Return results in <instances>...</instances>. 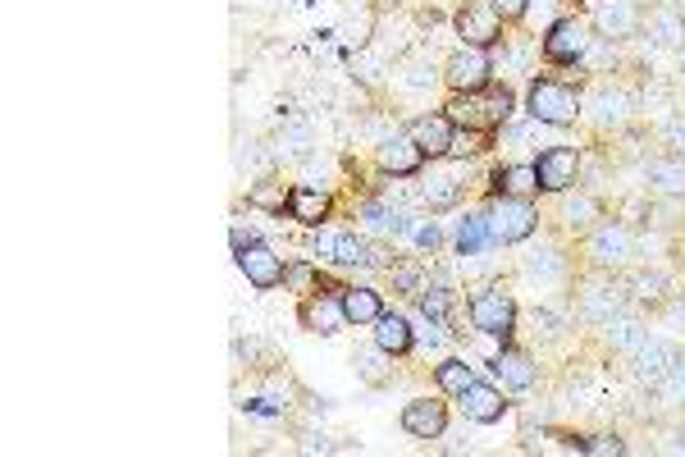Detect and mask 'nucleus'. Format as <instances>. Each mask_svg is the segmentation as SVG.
Returning a JSON list of instances; mask_svg holds the SVG:
<instances>
[{
	"label": "nucleus",
	"mask_w": 685,
	"mask_h": 457,
	"mask_svg": "<svg viewBox=\"0 0 685 457\" xmlns=\"http://www.w3.org/2000/svg\"><path fill=\"white\" fill-rule=\"evenodd\" d=\"M512 115V92L507 87H475V92H453L448 101V119L457 128H475V134H490V128L507 124Z\"/></svg>",
	"instance_id": "obj_1"
},
{
	"label": "nucleus",
	"mask_w": 685,
	"mask_h": 457,
	"mask_svg": "<svg viewBox=\"0 0 685 457\" xmlns=\"http://www.w3.org/2000/svg\"><path fill=\"white\" fill-rule=\"evenodd\" d=\"M525 105H530V115H535L540 124H554V128H567V124L581 119V97H576V87H567V82H558V78L530 82Z\"/></svg>",
	"instance_id": "obj_2"
},
{
	"label": "nucleus",
	"mask_w": 685,
	"mask_h": 457,
	"mask_svg": "<svg viewBox=\"0 0 685 457\" xmlns=\"http://www.w3.org/2000/svg\"><path fill=\"white\" fill-rule=\"evenodd\" d=\"M535 206L530 198H494L484 211V229H490V243H521V238L535 233Z\"/></svg>",
	"instance_id": "obj_3"
},
{
	"label": "nucleus",
	"mask_w": 685,
	"mask_h": 457,
	"mask_svg": "<svg viewBox=\"0 0 685 457\" xmlns=\"http://www.w3.org/2000/svg\"><path fill=\"white\" fill-rule=\"evenodd\" d=\"M589 24L599 37L622 41L645 28V14H639V0H589Z\"/></svg>",
	"instance_id": "obj_4"
},
{
	"label": "nucleus",
	"mask_w": 685,
	"mask_h": 457,
	"mask_svg": "<svg viewBox=\"0 0 685 457\" xmlns=\"http://www.w3.org/2000/svg\"><path fill=\"white\" fill-rule=\"evenodd\" d=\"M457 33L467 47H480V51H490L503 41V18L494 10V0H467L457 14Z\"/></svg>",
	"instance_id": "obj_5"
},
{
	"label": "nucleus",
	"mask_w": 685,
	"mask_h": 457,
	"mask_svg": "<svg viewBox=\"0 0 685 457\" xmlns=\"http://www.w3.org/2000/svg\"><path fill=\"white\" fill-rule=\"evenodd\" d=\"M490 74H494V60H490V51H480V47H461L444 64V82L453 87V92H475V87H490Z\"/></svg>",
	"instance_id": "obj_6"
},
{
	"label": "nucleus",
	"mask_w": 685,
	"mask_h": 457,
	"mask_svg": "<svg viewBox=\"0 0 685 457\" xmlns=\"http://www.w3.org/2000/svg\"><path fill=\"white\" fill-rule=\"evenodd\" d=\"M471 325L490 339H507L517 330V302L507 293H480L471 302Z\"/></svg>",
	"instance_id": "obj_7"
},
{
	"label": "nucleus",
	"mask_w": 685,
	"mask_h": 457,
	"mask_svg": "<svg viewBox=\"0 0 685 457\" xmlns=\"http://www.w3.org/2000/svg\"><path fill=\"white\" fill-rule=\"evenodd\" d=\"M544 55L554 64H576L589 55V28L581 24V18H558L554 28H548L544 37Z\"/></svg>",
	"instance_id": "obj_8"
},
{
	"label": "nucleus",
	"mask_w": 685,
	"mask_h": 457,
	"mask_svg": "<svg viewBox=\"0 0 685 457\" xmlns=\"http://www.w3.org/2000/svg\"><path fill=\"white\" fill-rule=\"evenodd\" d=\"M535 174H540V188L544 192H567V188H576L581 156L571 147H548V151H540Z\"/></svg>",
	"instance_id": "obj_9"
},
{
	"label": "nucleus",
	"mask_w": 685,
	"mask_h": 457,
	"mask_svg": "<svg viewBox=\"0 0 685 457\" xmlns=\"http://www.w3.org/2000/svg\"><path fill=\"white\" fill-rule=\"evenodd\" d=\"M238 270L248 275V284L256 289H279L283 279H289V270H283V261L265 247V243H248L238 252Z\"/></svg>",
	"instance_id": "obj_10"
},
{
	"label": "nucleus",
	"mask_w": 685,
	"mask_h": 457,
	"mask_svg": "<svg viewBox=\"0 0 685 457\" xmlns=\"http://www.w3.org/2000/svg\"><path fill=\"white\" fill-rule=\"evenodd\" d=\"M302 330L312 334H339L347 325V312H343V297L339 293H312L302 302Z\"/></svg>",
	"instance_id": "obj_11"
},
{
	"label": "nucleus",
	"mask_w": 685,
	"mask_h": 457,
	"mask_svg": "<svg viewBox=\"0 0 685 457\" xmlns=\"http://www.w3.org/2000/svg\"><path fill=\"white\" fill-rule=\"evenodd\" d=\"M403 430L411 440H439L448 430V407L439 398H411L403 407Z\"/></svg>",
	"instance_id": "obj_12"
},
{
	"label": "nucleus",
	"mask_w": 685,
	"mask_h": 457,
	"mask_svg": "<svg viewBox=\"0 0 685 457\" xmlns=\"http://www.w3.org/2000/svg\"><path fill=\"white\" fill-rule=\"evenodd\" d=\"M366 243L357 233H343V229H320L316 233V256L334 261V266H366Z\"/></svg>",
	"instance_id": "obj_13"
},
{
	"label": "nucleus",
	"mask_w": 685,
	"mask_h": 457,
	"mask_svg": "<svg viewBox=\"0 0 685 457\" xmlns=\"http://www.w3.org/2000/svg\"><path fill=\"white\" fill-rule=\"evenodd\" d=\"M461 411H467V417H471L475 426H494V421H503V411H507L503 389L471 380L467 389H461Z\"/></svg>",
	"instance_id": "obj_14"
},
{
	"label": "nucleus",
	"mask_w": 685,
	"mask_h": 457,
	"mask_svg": "<svg viewBox=\"0 0 685 457\" xmlns=\"http://www.w3.org/2000/svg\"><path fill=\"white\" fill-rule=\"evenodd\" d=\"M426 165V151L411 142V134H397L380 147V169L393 174V179H407V174H421Z\"/></svg>",
	"instance_id": "obj_15"
},
{
	"label": "nucleus",
	"mask_w": 685,
	"mask_h": 457,
	"mask_svg": "<svg viewBox=\"0 0 685 457\" xmlns=\"http://www.w3.org/2000/svg\"><path fill=\"white\" fill-rule=\"evenodd\" d=\"M411 142L426 151V156H448V147H453V134H457V124L448 115H421V119H411Z\"/></svg>",
	"instance_id": "obj_16"
},
{
	"label": "nucleus",
	"mask_w": 685,
	"mask_h": 457,
	"mask_svg": "<svg viewBox=\"0 0 685 457\" xmlns=\"http://www.w3.org/2000/svg\"><path fill=\"white\" fill-rule=\"evenodd\" d=\"M490 371L503 389H530L535 384V361H530V353H521V347H503V353L490 361Z\"/></svg>",
	"instance_id": "obj_17"
},
{
	"label": "nucleus",
	"mask_w": 685,
	"mask_h": 457,
	"mask_svg": "<svg viewBox=\"0 0 685 457\" xmlns=\"http://www.w3.org/2000/svg\"><path fill=\"white\" fill-rule=\"evenodd\" d=\"M329 206L334 202L320 188H293V198H289V215L306 229H320V220H329Z\"/></svg>",
	"instance_id": "obj_18"
},
{
	"label": "nucleus",
	"mask_w": 685,
	"mask_h": 457,
	"mask_svg": "<svg viewBox=\"0 0 685 457\" xmlns=\"http://www.w3.org/2000/svg\"><path fill=\"white\" fill-rule=\"evenodd\" d=\"M535 192H540L535 165H503L494 174V198H535Z\"/></svg>",
	"instance_id": "obj_19"
},
{
	"label": "nucleus",
	"mask_w": 685,
	"mask_h": 457,
	"mask_svg": "<svg viewBox=\"0 0 685 457\" xmlns=\"http://www.w3.org/2000/svg\"><path fill=\"white\" fill-rule=\"evenodd\" d=\"M631 233L622 229V225H608V229H599L594 233V243H589V256L599 261V266H622V261L631 256Z\"/></svg>",
	"instance_id": "obj_20"
},
{
	"label": "nucleus",
	"mask_w": 685,
	"mask_h": 457,
	"mask_svg": "<svg viewBox=\"0 0 685 457\" xmlns=\"http://www.w3.org/2000/svg\"><path fill=\"white\" fill-rule=\"evenodd\" d=\"M339 297H343V312H347V325H375L384 316V297L375 293V289H339Z\"/></svg>",
	"instance_id": "obj_21"
},
{
	"label": "nucleus",
	"mask_w": 685,
	"mask_h": 457,
	"mask_svg": "<svg viewBox=\"0 0 685 457\" xmlns=\"http://www.w3.org/2000/svg\"><path fill=\"white\" fill-rule=\"evenodd\" d=\"M375 347H384L389 357H403V353H411V325H407L403 316L384 312L380 320H375Z\"/></svg>",
	"instance_id": "obj_22"
},
{
	"label": "nucleus",
	"mask_w": 685,
	"mask_h": 457,
	"mask_svg": "<svg viewBox=\"0 0 685 457\" xmlns=\"http://www.w3.org/2000/svg\"><path fill=\"white\" fill-rule=\"evenodd\" d=\"M645 33H649L654 41H662V47H672V41L685 37V14L672 10V5H658V10L645 18Z\"/></svg>",
	"instance_id": "obj_23"
},
{
	"label": "nucleus",
	"mask_w": 685,
	"mask_h": 457,
	"mask_svg": "<svg viewBox=\"0 0 685 457\" xmlns=\"http://www.w3.org/2000/svg\"><path fill=\"white\" fill-rule=\"evenodd\" d=\"M461 202V183H457V174H430V183H426V206L430 211H448Z\"/></svg>",
	"instance_id": "obj_24"
},
{
	"label": "nucleus",
	"mask_w": 685,
	"mask_h": 457,
	"mask_svg": "<svg viewBox=\"0 0 685 457\" xmlns=\"http://www.w3.org/2000/svg\"><path fill=\"white\" fill-rule=\"evenodd\" d=\"M434 380H439V389H444V394H457V398H461V389L475 380V371H471V366L461 361V357H448V361L434 371Z\"/></svg>",
	"instance_id": "obj_25"
},
{
	"label": "nucleus",
	"mask_w": 685,
	"mask_h": 457,
	"mask_svg": "<svg viewBox=\"0 0 685 457\" xmlns=\"http://www.w3.org/2000/svg\"><path fill=\"white\" fill-rule=\"evenodd\" d=\"M562 215H567V225H571V229H585V225L599 220V202H594V198H567Z\"/></svg>",
	"instance_id": "obj_26"
},
{
	"label": "nucleus",
	"mask_w": 685,
	"mask_h": 457,
	"mask_svg": "<svg viewBox=\"0 0 685 457\" xmlns=\"http://www.w3.org/2000/svg\"><path fill=\"white\" fill-rule=\"evenodd\" d=\"M654 179H658V188H668V192H685V165L658 161V165H654Z\"/></svg>",
	"instance_id": "obj_27"
},
{
	"label": "nucleus",
	"mask_w": 685,
	"mask_h": 457,
	"mask_svg": "<svg viewBox=\"0 0 685 457\" xmlns=\"http://www.w3.org/2000/svg\"><path fill=\"white\" fill-rule=\"evenodd\" d=\"M475 151H484V134H475V128H457L448 156H475Z\"/></svg>",
	"instance_id": "obj_28"
},
{
	"label": "nucleus",
	"mask_w": 685,
	"mask_h": 457,
	"mask_svg": "<svg viewBox=\"0 0 685 457\" xmlns=\"http://www.w3.org/2000/svg\"><path fill=\"white\" fill-rule=\"evenodd\" d=\"M480 243H490L484 215H480V220H471V225H461V233H457V247H461V252H480Z\"/></svg>",
	"instance_id": "obj_29"
},
{
	"label": "nucleus",
	"mask_w": 685,
	"mask_h": 457,
	"mask_svg": "<svg viewBox=\"0 0 685 457\" xmlns=\"http://www.w3.org/2000/svg\"><path fill=\"white\" fill-rule=\"evenodd\" d=\"M289 198H293V192L265 188V183H261V188H252V198H248V202H252V206H265V211H283V202H289Z\"/></svg>",
	"instance_id": "obj_30"
},
{
	"label": "nucleus",
	"mask_w": 685,
	"mask_h": 457,
	"mask_svg": "<svg viewBox=\"0 0 685 457\" xmlns=\"http://www.w3.org/2000/svg\"><path fill=\"white\" fill-rule=\"evenodd\" d=\"M525 5H530V0H494V10H498L503 24H512V18H521V14H525Z\"/></svg>",
	"instance_id": "obj_31"
},
{
	"label": "nucleus",
	"mask_w": 685,
	"mask_h": 457,
	"mask_svg": "<svg viewBox=\"0 0 685 457\" xmlns=\"http://www.w3.org/2000/svg\"><path fill=\"white\" fill-rule=\"evenodd\" d=\"M581 453H599V457H617V453H626V444L622 440H594V444H581Z\"/></svg>",
	"instance_id": "obj_32"
},
{
	"label": "nucleus",
	"mask_w": 685,
	"mask_h": 457,
	"mask_svg": "<svg viewBox=\"0 0 685 457\" xmlns=\"http://www.w3.org/2000/svg\"><path fill=\"white\" fill-rule=\"evenodd\" d=\"M380 357H389V353H384V347H375V353H370V357H361V361H357L366 380H384V376H380Z\"/></svg>",
	"instance_id": "obj_33"
},
{
	"label": "nucleus",
	"mask_w": 685,
	"mask_h": 457,
	"mask_svg": "<svg viewBox=\"0 0 685 457\" xmlns=\"http://www.w3.org/2000/svg\"><path fill=\"white\" fill-rule=\"evenodd\" d=\"M289 284L293 289H312V266H293L289 270Z\"/></svg>",
	"instance_id": "obj_34"
},
{
	"label": "nucleus",
	"mask_w": 685,
	"mask_h": 457,
	"mask_svg": "<svg viewBox=\"0 0 685 457\" xmlns=\"http://www.w3.org/2000/svg\"><path fill=\"white\" fill-rule=\"evenodd\" d=\"M248 243H256V233L252 229H233V252H242Z\"/></svg>",
	"instance_id": "obj_35"
},
{
	"label": "nucleus",
	"mask_w": 685,
	"mask_h": 457,
	"mask_svg": "<svg viewBox=\"0 0 685 457\" xmlns=\"http://www.w3.org/2000/svg\"><path fill=\"white\" fill-rule=\"evenodd\" d=\"M416 279H421L416 270H403V275H397V284H403V289H416Z\"/></svg>",
	"instance_id": "obj_36"
},
{
	"label": "nucleus",
	"mask_w": 685,
	"mask_h": 457,
	"mask_svg": "<svg viewBox=\"0 0 685 457\" xmlns=\"http://www.w3.org/2000/svg\"><path fill=\"white\" fill-rule=\"evenodd\" d=\"M681 5H685V0H681Z\"/></svg>",
	"instance_id": "obj_37"
}]
</instances>
